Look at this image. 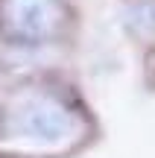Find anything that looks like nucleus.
I'll return each instance as SVG.
<instances>
[{
    "mask_svg": "<svg viewBox=\"0 0 155 158\" xmlns=\"http://www.w3.org/2000/svg\"><path fill=\"white\" fill-rule=\"evenodd\" d=\"M67 23L62 0H0V32L15 44H41Z\"/></svg>",
    "mask_w": 155,
    "mask_h": 158,
    "instance_id": "f03ea898",
    "label": "nucleus"
},
{
    "mask_svg": "<svg viewBox=\"0 0 155 158\" xmlns=\"http://www.w3.org/2000/svg\"><path fill=\"white\" fill-rule=\"evenodd\" d=\"M123 27L135 38H152L155 35V0H138V3L126 6Z\"/></svg>",
    "mask_w": 155,
    "mask_h": 158,
    "instance_id": "7ed1b4c3",
    "label": "nucleus"
},
{
    "mask_svg": "<svg viewBox=\"0 0 155 158\" xmlns=\"http://www.w3.org/2000/svg\"><path fill=\"white\" fill-rule=\"evenodd\" d=\"M79 117L59 97L32 91L23 94L3 114V141L29 149H67L76 143Z\"/></svg>",
    "mask_w": 155,
    "mask_h": 158,
    "instance_id": "f257e3e1",
    "label": "nucleus"
}]
</instances>
